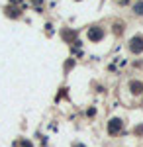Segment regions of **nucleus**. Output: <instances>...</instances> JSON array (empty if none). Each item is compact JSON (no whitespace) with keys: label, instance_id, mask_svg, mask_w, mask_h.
Returning a JSON list of instances; mask_svg holds the SVG:
<instances>
[{"label":"nucleus","instance_id":"nucleus-1","mask_svg":"<svg viewBox=\"0 0 143 147\" xmlns=\"http://www.w3.org/2000/svg\"><path fill=\"white\" fill-rule=\"evenodd\" d=\"M121 127H123V122H121L120 118H112L110 122H108V134L110 136H116V134H120Z\"/></svg>","mask_w":143,"mask_h":147},{"label":"nucleus","instance_id":"nucleus-2","mask_svg":"<svg viewBox=\"0 0 143 147\" xmlns=\"http://www.w3.org/2000/svg\"><path fill=\"white\" fill-rule=\"evenodd\" d=\"M130 51H132V53H141L143 51V37L141 35L132 37V41H130Z\"/></svg>","mask_w":143,"mask_h":147},{"label":"nucleus","instance_id":"nucleus-3","mask_svg":"<svg viewBox=\"0 0 143 147\" xmlns=\"http://www.w3.org/2000/svg\"><path fill=\"white\" fill-rule=\"evenodd\" d=\"M102 37H104V30L102 28H98V26H94V28H90L88 30V39L90 41H102Z\"/></svg>","mask_w":143,"mask_h":147},{"label":"nucleus","instance_id":"nucleus-4","mask_svg":"<svg viewBox=\"0 0 143 147\" xmlns=\"http://www.w3.org/2000/svg\"><path fill=\"white\" fill-rule=\"evenodd\" d=\"M130 90H132V94H135V96H141L143 94V82L132 80V82H130Z\"/></svg>","mask_w":143,"mask_h":147},{"label":"nucleus","instance_id":"nucleus-5","mask_svg":"<svg viewBox=\"0 0 143 147\" xmlns=\"http://www.w3.org/2000/svg\"><path fill=\"white\" fill-rule=\"evenodd\" d=\"M6 16H10V18H20V16H22V12L18 10V8H6Z\"/></svg>","mask_w":143,"mask_h":147},{"label":"nucleus","instance_id":"nucleus-6","mask_svg":"<svg viewBox=\"0 0 143 147\" xmlns=\"http://www.w3.org/2000/svg\"><path fill=\"white\" fill-rule=\"evenodd\" d=\"M133 12H135L137 16H143V2H135V4H133Z\"/></svg>","mask_w":143,"mask_h":147},{"label":"nucleus","instance_id":"nucleus-7","mask_svg":"<svg viewBox=\"0 0 143 147\" xmlns=\"http://www.w3.org/2000/svg\"><path fill=\"white\" fill-rule=\"evenodd\" d=\"M135 134H137V136L143 134V125H137V127H135Z\"/></svg>","mask_w":143,"mask_h":147},{"label":"nucleus","instance_id":"nucleus-8","mask_svg":"<svg viewBox=\"0 0 143 147\" xmlns=\"http://www.w3.org/2000/svg\"><path fill=\"white\" fill-rule=\"evenodd\" d=\"M22 147H32V143H30L28 139H24V141H22Z\"/></svg>","mask_w":143,"mask_h":147},{"label":"nucleus","instance_id":"nucleus-9","mask_svg":"<svg viewBox=\"0 0 143 147\" xmlns=\"http://www.w3.org/2000/svg\"><path fill=\"white\" fill-rule=\"evenodd\" d=\"M33 2H35V4H37V6H39V4H41V2H43V0H33Z\"/></svg>","mask_w":143,"mask_h":147},{"label":"nucleus","instance_id":"nucleus-10","mask_svg":"<svg viewBox=\"0 0 143 147\" xmlns=\"http://www.w3.org/2000/svg\"><path fill=\"white\" fill-rule=\"evenodd\" d=\"M73 147H84V145H82V143H75Z\"/></svg>","mask_w":143,"mask_h":147},{"label":"nucleus","instance_id":"nucleus-11","mask_svg":"<svg viewBox=\"0 0 143 147\" xmlns=\"http://www.w3.org/2000/svg\"><path fill=\"white\" fill-rule=\"evenodd\" d=\"M12 4H18V2H22V0H10Z\"/></svg>","mask_w":143,"mask_h":147},{"label":"nucleus","instance_id":"nucleus-12","mask_svg":"<svg viewBox=\"0 0 143 147\" xmlns=\"http://www.w3.org/2000/svg\"><path fill=\"white\" fill-rule=\"evenodd\" d=\"M120 2H121V4H127V2H130V0H120Z\"/></svg>","mask_w":143,"mask_h":147}]
</instances>
